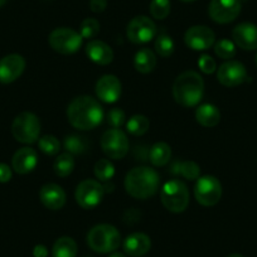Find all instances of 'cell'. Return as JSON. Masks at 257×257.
<instances>
[{"mask_svg":"<svg viewBox=\"0 0 257 257\" xmlns=\"http://www.w3.org/2000/svg\"><path fill=\"white\" fill-rule=\"evenodd\" d=\"M67 118L78 130H92L103 120V108L92 96H78L67 107Z\"/></svg>","mask_w":257,"mask_h":257,"instance_id":"6da1fadb","label":"cell"},{"mask_svg":"<svg viewBox=\"0 0 257 257\" xmlns=\"http://www.w3.org/2000/svg\"><path fill=\"white\" fill-rule=\"evenodd\" d=\"M160 178L155 169L149 167H137L126 174V192L137 199H148L159 189Z\"/></svg>","mask_w":257,"mask_h":257,"instance_id":"7a4b0ae2","label":"cell"},{"mask_svg":"<svg viewBox=\"0 0 257 257\" xmlns=\"http://www.w3.org/2000/svg\"><path fill=\"white\" fill-rule=\"evenodd\" d=\"M204 93V82L194 71H185L177 77L173 85V97L184 107H194L201 102Z\"/></svg>","mask_w":257,"mask_h":257,"instance_id":"3957f363","label":"cell"},{"mask_svg":"<svg viewBox=\"0 0 257 257\" xmlns=\"http://www.w3.org/2000/svg\"><path fill=\"white\" fill-rule=\"evenodd\" d=\"M87 243L91 249L98 253L115 252L121 243L120 232L111 224H97L88 232Z\"/></svg>","mask_w":257,"mask_h":257,"instance_id":"277c9868","label":"cell"},{"mask_svg":"<svg viewBox=\"0 0 257 257\" xmlns=\"http://www.w3.org/2000/svg\"><path fill=\"white\" fill-rule=\"evenodd\" d=\"M160 199L165 208L173 213H182L189 204V192L182 180H169L162 188Z\"/></svg>","mask_w":257,"mask_h":257,"instance_id":"5b68a950","label":"cell"},{"mask_svg":"<svg viewBox=\"0 0 257 257\" xmlns=\"http://www.w3.org/2000/svg\"><path fill=\"white\" fill-rule=\"evenodd\" d=\"M12 134L22 144H33L38 142L41 134V121L32 112H22L12 123Z\"/></svg>","mask_w":257,"mask_h":257,"instance_id":"8992f818","label":"cell"},{"mask_svg":"<svg viewBox=\"0 0 257 257\" xmlns=\"http://www.w3.org/2000/svg\"><path fill=\"white\" fill-rule=\"evenodd\" d=\"M82 37L78 32L71 28H57L49 34V46L53 51L61 54L76 53L82 46Z\"/></svg>","mask_w":257,"mask_h":257,"instance_id":"52a82bcc","label":"cell"},{"mask_svg":"<svg viewBox=\"0 0 257 257\" xmlns=\"http://www.w3.org/2000/svg\"><path fill=\"white\" fill-rule=\"evenodd\" d=\"M194 196L197 202L204 207H213L222 197V185L213 175H204L198 178L194 187Z\"/></svg>","mask_w":257,"mask_h":257,"instance_id":"ba28073f","label":"cell"},{"mask_svg":"<svg viewBox=\"0 0 257 257\" xmlns=\"http://www.w3.org/2000/svg\"><path fill=\"white\" fill-rule=\"evenodd\" d=\"M101 149L110 159H122L128 153L127 137L120 128H110L101 137Z\"/></svg>","mask_w":257,"mask_h":257,"instance_id":"9c48e42d","label":"cell"},{"mask_svg":"<svg viewBox=\"0 0 257 257\" xmlns=\"http://www.w3.org/2000/svg\"><path fill=\"white\" fill-rule=\"evenodd\" d=\"M105 194V188L98 180L86 179L76 188L75 198L83 209H92L101 203Z\"/></svg>","mask_w":257,"mask_h":257,"instance_id":"30bf717a","label":"cell"},{"mask_svg":"<svg viewBox=\"0 0 257 257\" xmlns=\"http://www.w3.org/2000/svg\"><path fill=\"white\" fill-rule=\"evenodd\" d=\"M157 26L150 18L145 16L135 17L130 21L126 28L128 41L135 44H144L157 36Z\"/></svg>","mask_w":257,"mask_h":257,"instance_id":"8fae6325","label":"cell"},{"mask_svg":"<svg viewBox=\"0 0 257 257\" xmlns=\"http://www.w3.org/2000/svg\"><path fill=\"white\" fill-rule=\"evenodd\" d=\"M241 12L239 0H212L208 13L212 21L219 24H227L233 22Z\"/></svg>","mask_w":257,"mask_h":257,"instance_id":"7c38bea8","label":"cell"},{"mask_svg":"<svg viewBox=\"0 0 257 257\" xmlns=\"http://www.w3.org/2000/svg\"><path fill=\"white\" fill-rule=\"evenodd\" d=\"M247 78V71L243 64L238 61L224 62L217 71V80L226 87H236L242 85Z\"/></svg>","mask_w":257,"mask_h":257,"instance_id":"4fadbf2b","label":"cell"},{"mask_svg":"<svg viewBox=\"0 0 257 257\" xmlns=\"http://www.w3.org/2000/svg\"><path fill=\"white\" fill-rule=\"evenodd\" d=\"M184 42L193 51H206L216 43V34L206 26H194L185 32Z\"/></svg>","mask_w":257,"mask_h":257,"instance_id":"5bb4252c","label":"cell"},{"mask_svg":"<svg viewBox=\"0 0 257 257\" xmlns=\"http://www.w3.org/2000/svg\"><path fill=\"white\" fill-rule=\"evenodd\" d=\"M26 70V59L21 54H8L0 59V82L12 83L18 80Z\"/></svg>","mask_w":257,"mask_h":257,"instance_id":"9a60e30c","label":"cell"},{"mask_svg":"<svg viewBox=\"0 0 257 257\" xmlns=\"http://www.w3.org/2000/svg\"><path fill=\"white\" fill-rule=\"evenodd\" d=\"M121 82L116 76L105 75L96 83V96L102 102L113 103L120 98L121 96Z\"/></svg>","mask_w":257,"mask_h":257,"instance_id":"2e32d148","label":"cell"},{"mask_svg":"<svg viewBox=\"0 0 257 257\" xmlns=\"http://www.w3.org/2000/svg\"><path fill=\"white\" fill-rule=\"evenodd\" d=\"M39 198L43 206L51 211H59L64 207L67 197L63 188L54 183L44 184L39 190Z\"/></svg>","mask_w":257,"mask_h":257,"instance_id":"e0dca14e","label":"cell"},{"mask_svg":"<svg viewBox=\"0 0 257 257\" xmlns=\"http://www.w3.org/2000/svg\"><path fill=\"white\" fill-rule=\"evenodd\" d=\"M236 46L244 51H253L257 49V26L252 23H241L232 31Z\"/></svg>","mask_w":257,"mask_h":257,"instance_id":"ac0fdd59","label":"cell"},{"mask_svg":"<svg viewBox=\"0 0 257 257\" xmlns=\"http://www.w3.org/2000/svg\"><path fill=\"white\" fill-rule=\"evenodd\" d=\"M38 164V155L32 148H22L12 159V167L18 174H28L33 172Z\"/></svg>","mask_w":257,"mask_h":257,"instance_id":"d6986e66","label":"cell"},{"mask_svg":"<svg viewBox=\"0 0 257 257\" xmlns=\"http://www.w3.org/2000/svg\"><path fill=\"white\" fill-rule=\"evenodd\" d=\"M152 247V239L148 234L142 232H135L127 236L123 241V251L128 256L140 257L149 252Z\"/></svg>","mask_w":257,"mask_h":257,"instance_id":"ffe728a7","label":"cell"},{"mask_svg":"<svg viewBox=\"0 0 257 257\" xmlns=\"http://www.w3.org/2000/svg\"><path fill=\"white\" fill-rule=\"evenodd\" d=\"M86 54L88 58L100 66H106L113 59V51L105 42L92 39L86 46Z\"/></svg>","mask_w":257,"mask_h":257,"instance_id":"44dd1931","label":"cell"},{"mask_svg":"<svg viewBox=\"0 0 257 257\" xmlns=\"http://www.w3.org/2000/svg\"><path fill=\"white\" fill-rule=\"evenodd\" d=\"M196 120L203 127H214L221 121V112L217 106L204 103L196 110Z\"/></svg>","mask_w":257,"mask_h":257,"instance_id":"7402d4cb","label":"cell"},{"mask_svg":"<svg viewBox=\"0 0 257 257\" xmlns=\"http://www.w3.org/2000/svg\"><path fill=\"white\" fill-rule=\"evenodd\" d=\"M134 67L140 73H150L157 67V56L149 48H142L134 57Z\"/></svg>","mask_w":257,"mask_h":257,"instance_id":"603a6c76","label":"cell"},{"mask_svg":"<svg viewBox=\"0 0 257 257\" xmlns=\"http://www.w3.org/2000/svg\"><path fill=\"white\" fill-rule=\"evenodd\" d=\"M172 149L167 143H157L149 150V160L155 167H164L170 162Z\"/></svg>","mask_w":257,"mask_h":257,"instance_id":"cb8c5ba5","label":"cell"},{"mask_svg":"<svg viewBox=\"0 0 257 257\" xmlns=\"http://www.w3.org/2000/svg\"><path fill=\"white\" fill-rule=\"evenodd\" d=\"M77 243L71 237H61L57 239L52 248L53 257H76L77 256Z\"/></svg>","mask_w":257,"mask_h":257,"instance_id":"d4e9b609","label":"cell"},{"mask_svg":"<svg viewBox=\"0 0 257 257\" xmlns=\"http://www.w3.org/2000/svg\"><path fill=\"white\" fill-rule=\"evenodd\" d=\"M170 173L175 175H182L188 180L198 179L201 174V168L194 162H174L170 167Z\"/></svg>","mask_w":257,"mask_h":257,"instance_id":"484cf974","label":"cell"},{"mask_svg":"<svg viewBox=\"0 0 257 257\" xmlns=\"http://www.w3.org/2000/svg\"><path fill=\"white\" fill-rule=\"evenodd\" d=\"M53 169L58 177H68L73 172V169H75V158H73V155L70 154V153H63V154L59 155L54 160Z\"/></svg>","mask_w":257,"mask_h":257,"instance_id":"4316f807","label":"cell"},{"mask_svg":"<svg viewBox=\"0 0 257 257\" xmlns=\"http://www.w3.org/2000/svg\"><path fill=\"white\" fill-rule=\"evenodd\" d=\"M150 127V121L144 115H134L126 122V128L134 137H143Z\"/></svg>","mask_w":257,"mask_h":257,"instance_id":"83f0119b","label":"cell"},{"mask_svg":"<svg viewBox=\"0 0 257 257\" xmlns=\"http://www.w3.org/2000/svg\"><path fill=\"white\" fill-rule=\"evenodd\" d=\"M64 149L67 150V153L72 155L82 154L87 150L88 142L86 138L80 137V135H70V137L64 138L63 142Z\"/></svg>","mask_w":257,"mask_h":257,"instance_id":"f1b7e54d","label":"cell"},{"mask_svg":"<svg viewBox=\"0 0 257 257\" xmlns=\"http://www.w3.org/2000/svg\"><path fill=\"white\" fill-rule=\"evenodd\" d=\"M175 49L174 41L172 39V37L168 36V34L162 33L157 37L155 39V51L163 58H168L173 54Z\"/></svg>","mask_w":257,"mask_h":257,"instance_id":"f546056e","label":"cell"},{"mask_svg":"<svg viewBox=\"0 0 257 257\" xmlns=\"http://www.w3.org/2000/svg\"><path fill=\"white\" fill-rule=\"evenodd\" d=\"M95 175L98 179V182H110L115 174V168L112 163L107 159L98 160L95 164Z\"/></svg>","mask_w":257,"mask_h":257,"instance_id":"4dcf8cb0","label":"cell"},{"mask_svg":"<svg viewBox=\"0 0 257 257\" xmlns=\"http://www.w3.org/2000/svg\"><path fill=\"white\" fill-rule=\"evenodd\" d=\"M214 52L222 59H232L236 56V46L229 39H221L214 43Z\"/></svg>","mask_w":257,"mask_h":257,"instance_id":"1f68e13d","label":"cell"},{"mask_svg":"<svg viewBox=\"0 0 257 257\" xmlns=\"http://www.w3.org/2000/svg\"><path fill=\"white\" fill-rule=\"evenodd\" d=\"M38 147L46 155H56L61 150L58 139L53 135H44L38 140Z\"/></svg>","mask_w":257,"mask_h":257,"instance_id":"d6a6232c","label":"cell"},{"mask_svg":"<svg viewBox=\"0 0 257 257\" xmlns=\"http://www.w3.org/2000/svg\"><path fill=\"white\" fill-rule=\"evenodd\" d=\"M149 9L153 18L163 21L170 13V0H152Z\"/></svg>","mask_w":257,"mask_h":257,"instance_id":"836d02e7","label":"cell"},{"mask_svg":"<svg viewBox=\"0 0 257 257\" xmlns=\"http://www.w3.org/2000/svg\"><path fill=\"white\" fill-rule=\"evenodd\" d=\"M100 32V23L97 19L95 18H87L81 23L80 27V34L82 38L86 39H92Z\"/></svg>","mask_w":257,"mask_h":257,"instance_id":"e575fe53","label":"cell"},{"mask_svg":"<svg viewBox=\"0 0 257 257\" xmlns=\"http://www.w3.org/2000/svg\"><path fill=\"white\" fill-rule=\"evenodd\" d=\"M126 116L121 108L113 107L107 112V122L112 128H120L125 123Z\"/></svg>","mask_w":257,"mask_h":257,"instance_id":"d590c367","label":"cell"},{"mask_svg":"<svg viewBox=\"0 0 257 257\" xmlns=\"http://www.w3.org/2000/svg\"><path fill=\"white\" fill-rule=\"evenodd\" d=\"M198 66L199 70L203 73H206V75H212V73L217 70L216 61H214V58H212L209 54H203V56L199 57Z\"/></svg>","mask_w":257,"mask_h":257,"instance_id":"8d00e7d4","label":"cell"},{"mask_svg":"<svg viewBox=\"0 0 257 257\" xmlns=\"http://www.w3.org/2000/svg\"><path fill=\"white\" fill-rule=\"evenodd\" d=\"M12 179V169L9 165L0 163V183H8Z\"/></svg>","mask_w":257,"mask_h":257,"instance_id":"74e56055","label":"cell"},{"mask_svg":"<svg viewBox=\"0 0 257 257\" xmlns=\"http://www.w3.org/2000/svg\"><path fill=\"white\" fill-rule=\"evenodd\" d=\"M107 7V0H90V8L93 13H102Z\"/></svg>","mask_w":257,"mask_h":257,"instance_id":"f35d334b","label":"cell"},{"mask_svg":"<svg viewBox=\"0 0 257 257\" xmlns=\"http://www.w3.org/2000/svg\"><path fill=\"white\" fill-rule=\"evenodd\" d=\"M34 257H47L48 251H47V247L43 244H37L33 249Z\"/></svg>","mask_w":257,"mask_h":257,"instance_id":"ab89813d","label":"cell"},{"mask_svg":"<svg viewBox=\"0 0 257 257\" xmlns=\"http://www.w3.org/2000/svg\"><path fill=\"white\" fill-rule=\"evenodd\" d=\"M108 257H126L123 253H120V252H113L112 254H110Z\"/></svg>","mask_w":257,"mask_h":257,"instance_id":"60d3db41","label":"cell"},{"mask_svg":"<svg viewBox=\"0 0 257 257\" xmlns=\"http://www.w3.org/2000/svg\"><path fill=\"white\" fill-rule=\"evenodd\" d=\"M228 257H243L242 254H238V253H233V254H229Z\"/></svg>","mask_w":257,"mask_h":257,"instance_id":"b9f144b4","label":"cell"},{"mask_svg":"<svg viewBox=\"0 0 257 257\" xmlns=\"http://www.w3.org/2000/svg\"><path fill=\"white\" fill-rule=\"evenodd\" d=\"M183 3H193V2H196V0H180Z\"/></svg>","mask_w":257,"mask_h":257,"instance_id":"7bdbcfd3","label":"cell"},{"mask_svg":"<svg viewBox=\"0 0 257 257\" xmlns=\"http://www.w3.org/2000/svg\"><path fill=\"white\" fill-rule=\"evenodd\" d=\"M6 3H7V0H0V8H2Z\"/></svg>","mask_w":257,"mask_h":257,"instance_id":"ee69618b","label":"cell"},{"mask_svg":"<svg viewBox=\"0 0 257 257\" xmlns=\"http://www.w3.org/2000/svg\"><path fill=\"white\" fill-rule=\"evenodd\" d=\"M254 62H256V66H257V53H256V58H254Z\"/></svg>","mask_w":257,"mask_h":257,"instance_id":"f6af8a7d","label":"cell"}]
</instances>
